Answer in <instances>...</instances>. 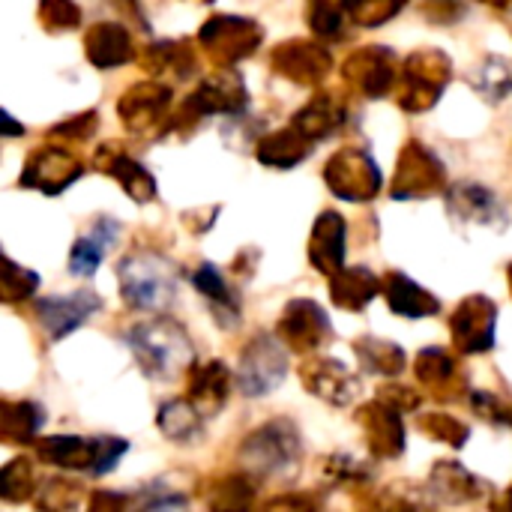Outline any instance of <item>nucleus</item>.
Listing matches in <instances>:
<instances>
[{"label": "nucleus", "mask_w": 512, "mask_h": 512, "mask_svg": "<svg viewBox=\"0 0 512 512\" xmlns=\"http://www.w3.org/2000/svg\"><path fill=\"white\" fill-rule=\"evenodd\" d=\"M93 309H99V300L96 294L90 291H81V294H72V297H48L39 303V318H42V327L54 336V339H63L69 330H75Z\"/></svg>", "instance_id": "nucleus-2"}, {"label": "nucleus", "mask_w": 512, "mask_h": 512, "mask_svg": "<svg viewBox=\"0 0 512 512\" xmlns=\"http://www.w3.org/2000/svg\"><path fill=\"white\" fill-rule=\"evenodd\" d=\"M114 237H117L114 222L96 225L93 234H87V237H81V240L75 243V249H72V255H69V270H72L75 276H93L96 267L102 264L108 246L114 243Z\"/></svg>", "instance_id": "nucleus-3"}, {"label": "nucleus", "mask_w": 512, "mask_h": 512, "mask_svg": "<svg viewBox=\"0 0 512 512\" xmlns=\"http://www.w3.org/2000/svg\"><path fill=\"white\" fill-rule=\"evenodd\" d=\"M120 288L135 309H162L177 291V273L159 255H135L120 267Z\"/></svg>", "instance_id": "nucleus-1"}]
</instances>
